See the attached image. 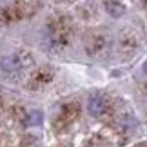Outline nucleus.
Returning a JSON list of instances; mask_svg holds the SVG:
<instances>
[{
  "instance_id": "7",
  "label": "nucleus",
  "mask_w": 147,
  "mask_h": 147,
  "mask_svg": "<svg viewBox=\"0 0 147 147\" xmlns=\"http://www.w3.org/2000/svg\"><path fill=\"white\" fill-rule=\"evenodd\" d=\"M144 73H145V75H147V60L144 62Z\"/></svg>"
},
{
  "instance_id": "4",
  "label": "nucleus",
  "mask_w": 147,
  "mask_h": 147,
  "mask_svg": "<svg viewBox=\"0 0 147 147\" xmlns=\"http://www.w3.org/2000/svg\"><path fill=\"white\" fill-rule=\"evenodd\" d=\"M107 47V38L102 33H91L86 40V49L89 55H98Z\"/></svg>"
},
{
  "instance_id": "2",
  "label": "nucleus",
  "mask_w": 147,
  "mask_h": 147,
  "mask_svg": "<svg viewBox=\"0 0 147 147\" xmlns=\"http://www.w3.org/2000/svg\"><path fill=\"white\" fill-rule=\"evenodd\" d=\"M78 113H80V107L76 104H64L58 107V113L55 116V125L62 127V125H71L73 122L76 120Z\"/></svg>"
},
{
  "instance_id": "8",
  "label": "nucleus",
  "mask_w": 147,
  "mask_h": 147,
  "mask_svg": "<svg viewBox=\"0 0 147 147\" xmlns=\"http://www.w3.org/2000/svg\"><path fill=\"white\" fill-rule=\"evenodd\" d=\"M87 147H96V145H87Z\"/></svg>"
},
{
  "instance_id": "6",
  "label": "nucleus",
  "mask_w": 147,
  "mask_h": 147,
  "mask_svg": "<svg viewBox=\"0 0 147 147\" xmlns=\"http://www.w3.org/2000/svg\"><path fill=\"white\" fill-rule=\"evenodd\" d=\"M42 122H44L42 111H31L29 115H27V118H26V123H27L29 127H33V125H40Z\"/></svg>"
},
{
  "instance_id": "3",
  "label": "nucleus",
  "mask_w": 147,
  "mask_h": 147,
  "mask_svg": "<svg viewBox=\"0 0 147 147\" xmlns=\"http://www.w3.org/2000/svg\"><path fill=\"white\" fill-rule=\"evenodd\" d=\"M107 107H109V104H107V98H105L102 93H94V94H91V96H89V100H87V111H89V115L94 116V118L104 116L105 111H107Z\"/></svg>"
},
{
  "instance_id": "1",
  "label": "nucleus",
  "mask_w": 147,
  "mask_h": 147,
  "mask_svg": "<svg viewBox=\"0 0 147 147\" xmlns=\"http://www.w3.org/2000/svg\"><path fill=\"white\" fill-rule=\"evenodd\" d=\"M33 64H35V60L27 51H13V53L2 56V60H0V67L5 73H18Z\"/></svg>"
},
{
  "instance_id": "5",
  "label": "nucleus",
  "mask_w": 147,
  "mask_h": 147,
  "mask_svg": "<svg viewBox=\"0 0 147 147\" xmlns=\"http://www.w3.org/2000/svg\"><path fill=\"white\" fill-rule=\"evenodd\" d=\"M105 11L113 18H120V16L125 15V5L118 0H109V2H105Z\"/></svg>"
}]
</instances>
